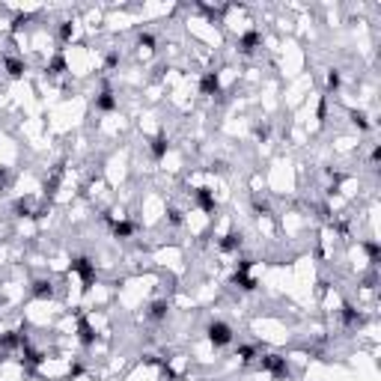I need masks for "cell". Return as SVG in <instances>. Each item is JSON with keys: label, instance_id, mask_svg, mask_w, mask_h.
I'll list each match as a JSON object with an SVG mask.
<instances>
[{"label": "cell", "instance_id": "14", "mask_svg": "<svg viewBox=\"0 0 381 381\" xmlns=\"http://www.w3.org/2000/svg\"><path fill=\"white\" fill-rule=\"evenodd\" d=\"M77 331H80V343H83V346H92V340H95V337H92V328H89V322H86V319H80Z\"/></svg>", "mask_w": 381, "mask_h": 381}, {"label": "cell", "instance_id": "3", "mask_svg": "<svg viewBox=\"0 0 381 381\" xmlns=\"http://www.w3.org/2000/svg\"><path fill=\"white\" fill-rule=\"evenodd\" d=\"M262 370H268V373L277 376V379H286V376H289L286 358H280V355H265V358H262Z\"/></svg>", "mask_w": 381, "mask_h": 381}, {"label": "cell", "instance_id": "6", "mask_svg": "<svg viewBox=\"0 0 381 381\" xmlns=\"http://www.w3.org/2000/svg\"><path fill=\"white\" fill-rule=\"evenodd\" d=\"M194 197H197V203H200V209H203V212H215V197H212V191H209V188H197V191H194Z\"/></svg>", "mask_w": 381, "mask_h": 381}, {"label": "cell", "instance_id": "23", "mask_svg": "<svg viewBox=\"0 0 381 381\" xmlns=\"http://www.w3.org/2000/svg\"><path fill=\"white\" fill-rule=\"evenodd\" d=\"M253 134H256L259 140H268V134H271V131H268V125H256V128H253Z\"/></svg>", "mask_w": 381, "mask_h": 381}, {"label": "cell", "instance_id": "16", "mask_svg": "<svg viewBox=\"0 0 381 381\" xmlns=\"http://www.w3.org/2000/svg\"><path fill=\"white\" fill-rule=\"evenodd\" d=\"M364 250L370 253V259H373V262H379V259H381V247L376 244V241H364Z\"/></svg>", "mask_w": 381, "mask_h": 381}, {"label": "cell", "instance_id": "25", "mask_svg": "<svg viewBox=\"0 0 381 381\" xmlns=\"http://www.w3.org/2000/svg\"><path fill=\"white\" fill-rule=\"evenodd\" d=\"M253 209H256V212H268V203L259 200V197H253Z\"/></svg>", "mask_w": 381, "mask_h": 381}, {"label": "cell", "instance_id": "12", "mask_svg": "<svg viewBox=\"0 0 381 381\" xmlns=\"http://www.w3.org/2000/svg\"><path fill=\"white\" fill-rule=\"evenodd\" d=\"M131 232H134V224H128V221H116L113 224V235L116 238H128Z\"/></svg>", "mask_w": 381, "mask_h": 381}, {"label": "cell", "instance_id": "18", "mask_svg": "<svg viewBox=\"0 0 381 381\" xmlns=\"http://www.w3.org/2000/svg\"><path fill=\"white\" fill-rule=\"evenodd\" d=\"M167 218H170V224H173V227H182V221H185L179 209H170V212H167Z\"/></svg>", "mask_w": 381, "mask_h": 381}, {"label": "cell", "instance_id": "9", "mask_svg": "<svg viewBox=\"0 0 381 381\" xmlns=\"http://www.w3.org/2000/svg\"><path fill=\"white\" fill-rule=\"evenodd\" d=\"M33 295L42 298V301H45V298H54V286H51V280H36V283H33Z\"/></svg>", "mask_w": 381, "mask_h": 381}, {"label": "cell", "instance_id": "13", "mask_svg": "<svg viewBox=\"0 0 381 381\" xmlns=\"http://www.w3.org/2000/svg\"><path fill=\"white\" fill-rule=\"evenodd\" d=\"M343 322H346V325H364V316L355 313V307L346 304V307H343Z\"/></svg>", "mask_w": 381, "mask_h": 381}, {"label": "cell", "instance_id": "21", "mask_svg": "<svg viewBox=\"0 0 381 381\" xmlns=\"http://www.w3.org/2000/svg\"><path fill=\"white\" fill-rule=\"evenodd\" d=\"M72 33H75V27H72L69 21H63V27H60V36H63V39L69 42V39H72Z\"/></svg>", "mask_w": 381, "mask_h": 381}, {"label": "cell", "instance_id": "1", "mask_svg": "<svg viewBox=\"0 0 381 381\" xmlns=\"http://www.w3.org/2000/svg\"><path fill=\"white\" fill-rule=\"evenodd\" d=\"M72 271L83 280V289L92 286V280H95V262H89L86 256H75L72 259Z\"/></svg>", "mask_w": 381, "mask_h": 381}, {"label": "cell", "instance_id": "24", "mask_svg": "<svg viewBox=\"0 0 381 381\" xmlns=\"http://www.w3.org/2000/svg\"><path fill=\"white\" fill-rule=\"evenodd\" d=\"M328 86H331V89L340 86V72H331V75H328Z\"/></svg>", "mask_w": 381, "mask_h": 381}, {"label": "cell", "instance_id": "19", "mask_svg": "<svg viewBox=\"0 0 381 381\" xmlns=\"http://www.w3.org/2000/svg\"><path fill=\"white\" fill-rule=\"evenodd\" d=\"M352 119H355V125H358V128H364V131L370 128V122H367V116H364V113H358V110H355V113H352Z\"/></svg>", "mask_w": 381, "mask_h": 381}, {"label": "cell", "instance_id": "15", "mask_svg": "<svg viewBox=\"0 0 381 381\" xmlns=\"http://www.w3.org/2000/svg\"><path fill=\"white\" fill-rule=\"evenodd\" d=\"M167 310H170V304H167V301H155V304L149 307V316H152V319H164V316H167Z\"/></svg>", "mask_w": 381, "mask_h": 381}, {"label": "cell", "instance_id": "27", "mask_svg": "<svg viewBox=\"0 0 381 381\" xmlns=\"http://www.w3.org/2000/svg\"><path fill=\"white\" fill-rule=\"evenodd\" d=\"M325 116H328V104H325V101H322V104H319V119H322V122H325Z\"/></svg>", "mask_w": 381, "mask_h": 381}, {"label": "cell", "instance_id": "10", "mask_svg": "<svg viewBox=\"0 0 381 381\" xmlns=\"http://www.w3.org/2000/svg\"><path fill=\"white\" fill-rule=\"evenodd\" d=\"M241 247V232H229V235H224V241H221V250H238Z\"/></svg>", "mask_w": 381, "mask_h": 381}, {"label": "cell", "instance_id": "20", "mask_svg": "<svg viewBox=\"0 0 381 381\" xmlns=\"http://www.w3.org/2000/svg\"><path fill=\"white\" fill-rule=\"evenodd\" d=\"M253 355H256V352H253L250 346H241V349H238V358H241L244 364H247V361H253Z\"/></svg>", "mask_w": 381, "mask_h": 381}, {"label": "cell", "instance_id": "17", "mask_svg": "<svg viewBox=\"0 0 381 381\" xmlns=\"http://www.w3.org/2000/svg\"><path fill=\"white\" fill-rule=\"evenodd\" d=\"M63 69H66V60H63V57H54V60H51V66H48V72H51V75H60Z\"/></svg>", "mask_w": 381, "mask_h": 381}, {"label": "cell", "instance_id": "26", "mask_svg": "<svg viewBox=\"0 0 381 381\" xmlns=\"http://www.w3.org/2000/svg\"><path fill=\"white\" fill-rule=\"evenodd\" d=\"M6 185H9V173H6V170H3V167H0V191H3V188H6Z\"/></svg>", "mask_w": 381, "mask_h": 381}, {"label": "cell", "instance_id": "2", "mask_svg": "<svg viewBox=\"0 0 381 381\" xmlns=\"http://www.w3.org/2000/svg\"><path fill=\"white\" fill-rule=\"evenodd\" d=\"M209 340H212L215 349H224V346L232 343V328L227 322H212L209 325Z\"/></svg>", "mask_w": 381, "mask_h": 381}, {"label": "cell", "instance_id": "4", "mask_svg": "<svg viewBox=\"0 0 381 381\" xmlns=\"http://www.w3.org/2000/svg\"><path fill=\"white\" fill-rule=\"evenodd\" d=\"M200 89H203L206 95H215V92L221 89V80H218V75H215V72H206V75H203V80H200Z\"/></svg>", "mask_w": 381, "mask_h": 381}, {"label": "cell", "instance_id": "7", "mask_svg": "<svg viewBox=\"0 0 381 381\" xmlns=\"http://www.w3.org/2000/svg\"><path fill=\"white\" fill-rule=\"evenodd\" d=\"M259 42H262V36H259L256 30H247V33L241 36V42H238V48H241L244 54H250V51H253V48H256Z\"/></svg>", "mask_w": 381, "mask_h": 381}, {"label": "cell", "instance_id": "5", "mask_svg": "<svg viewBox=\"0 0 381 381\" xmlns=\"http://www.w3.org/2000/svg\"><path fill=\"white\" fill-rule=\"evenodd\" d=\"M95 110H101V113L116 110V98H113V92H110V89H104V92L95 98Z\"/></svg>", "mask_w": 381, "mask_h": 381}, {"label": "cell", "instance_id": "8", "mask_svg": "<svg viewBox=\"0 0 381 381\" xmlns=\"http://www.w3.org/2000/svg\"><path fill=\"white\" fill-rule=\"evenodd\" d=\"M167 149H170V143H167V137H164V134H158V137L152 140V146H149V152H152V158H155V161H161V158L167 155Z\"/></svg>", "mask_w": 381, "mask_h": 381}, {"label": "cell", "instance_id": "22", "mask_svg": "<svg viewBox=\"0 0 381 381\" xmlns=\"http://www.w3.org/2000/svg\"><path fill=\"white\" fill-rule=\"evenodd\" d=\"M137 42H140V48H155V39H152L149 33H140V39H137Z\"/></svg>", "mask_w": 381, "mask_h": 381}, {"label": "cell", "instance_id": "11", "mask_svg": "<svg viewBox=\"0 0 381 381\" xmlns=\"http://www.w3.org/2000/svg\"><path fill=\"white\" fill-rule=\"evenodd\" d=\"M24 69H27V66H24L21 60H15V57H6V72H9L12 77H21V75H24Z\"/></svg>", "mask_w": 381, "mask_h": 381}]
</instances>
